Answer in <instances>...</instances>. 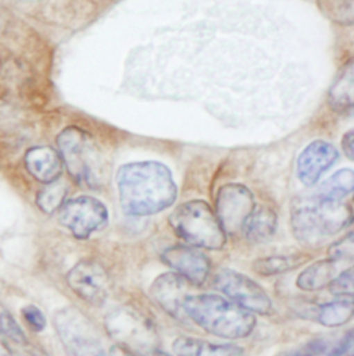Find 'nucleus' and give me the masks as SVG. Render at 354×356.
Returning <instances> with one entry per match:
<instances>
[{
    "instance_id": "nucleus-21",
    "label": "nucleus",
    "mask_w": 354,
    "mask_h": 356,
    "mask_svg": "<svg viewBox=\"0 0 354 356\" xmlns=\"http://www.w3.org/2000/svg\"><path fill=\"white\" fill-rule=\"evenodd\" d=\"M353 316V298H342L321 305L316 312V319L326 327H339L346 325Z\"/></svg>"
},
{
    "instance_id": "nucleus-2",
    "label": "nucleus",
    "mask_w": 354,
    "mask_h": 356,
    "mask_svg": "<svg viewBox=\"0 0 354 356\" xmlns=\"http://www.w3.org/2000/svg\"><path fill=\"white\" fill-rule=\"evenodd\" d=\"M183 309L187 319L206 333L221 339H245L256 326V319L251 312L214 294L188 296Z\"/></svg>"
},
{
    "instance_id": "nucleus-4",
    "label": "nucleus",
    "mask_w": 354,
    "mask_h": 356,
    "mask_svg": "<svg viewBox=\"0 0 354 356\" xmlns=\"http://www.w3.org/2000/svg\"><path fill=\"white\" fill-rule=\"evenodd\" d=\"M58 154L72 179L85 187L100 188L107 179V163L96 140L83 129L65 128L57 136Z\"/></svg>"
},
{
    "instance_id": "nucleus-5",
    "label": "nucleus",
    "mask_w": 354,
    "mask_h": 356,
    "mask_svg": "<svg viewBox=\"0 0 354 356\" xmlns=\"http://www.w3.org/2000/svg\"><path fill=\"white\" fill-rule=\"evenodd\" d=\"M169 223L178 237L196 248L217 251L226 245V233L205 201L192 200L178 205L171 213Z\"/></svg>"
},
{
    "instance_id": "nucleus-12",
    "label": "nucleus",
    "mask_w": 354,
    "mask_h": 356,
    "mask_svg": "<svg viewBox=\"0 0 354 356\" xmlns=\"http://www.w3.org/2000/svg\"><path fill=\"white\" fill-rule=\"evenodd\" d=\"M162 261L194 286H202L210 272V264L205 254L187 245H171L161 254Z\"/></svg>"
},
{
    "instance_id": "nucleus-19",
    "label": "nucleus",
    "mask_w": 354,
    "mask_h": 356,
    "mask_svg": "<svg viewBox=\"0 0 354 356\" xmlns=\"http://www.w3.org/2000/svg\"><path fill=\"white\" fill-rule=\"evenodd\" d=\"M334 276L335 262L331 259L317 261L298 276L296 286L303 291H317L327 287Z\"/></svg>"
},
{
    "instance_id": "nucleus-29",
    "label": "nucleus",
    "mask_w": 354,
    "mask_h": 356,
    "mask_svg": "<svg viewBox=\"0 0 354 356\" xmlns=\"http://www.w3.org/2000/svg\"><path fill=\"white\" fill-rule=\"evenodd\" d=\"M327 350V344L324 340H312L302 346L301 348L289 351L285 356H320Z\"/></svg>"
},
{
    "instance_id": "nucleus-36",
    "label": "nucleus",
    "mask_w": 354,
    "mask_h": 356,
    "mask_svg": "<svg viewBox=\"0 0 354 356\" xmlns=\"http://www.w3.org/2000/svg\"><path fill=\"white\" fill-rule=\"evenodd\" d=\"M0 71H1V63H0Z\"/></svg>"
},
{
    "instance_id": "nucleus-1",
    "label": "nucleus",
    "mask_w": 354,
    "mask_h": 356,
    "mask_svg": "<svg viewBox=\"0 0 354 356\" xmlns=\"http://www.w3.org/2000/svg\"><path fill=\"white\" fill-rule=\"evenodd\" d=\"M117 186L122 211L129 216H150L169 208L177 197L171 170L157 161L130 163L119 168Z\"/></svg>"
},
{
    "instance_id": "nucleus-23",
    "label": "nucleus",
    "mask_w": 354,
    "mask_h": 356,
    "mask_svg": "<svg viewBox=\"0 0 354 356\" xmlns=\"http://www.w3.org/2000/svg\"><path fill=\"white\" fill-rule=\"evenodd\" d=\"M68 193V187L65 183L60 181L58 179L47 183L37 194L36 204L37 207L47 215L54 213L61 208V205L65 202V197Z\"/></svg>"
},
{
    "instance_id": "nucleus-9",
    "label": "nucleus",
    "mask_w": 354,
    "mask_h": 356,
    "mask_svg": "<svg viewBox=\"0 0 354 356\" xmlns=\"http://www.w3.org/2000/svg\"><path fill=\"white\" fill-rule=\"evenodd\" d=\"M213 283L219 291H221L226 297L235 302V305L244 308L245 311L263 316L270 315V297L258 283H255L248 276L237 270L221 269L216 273Z\"/></svg>"
},
{
    "instance_id": "nucleus-6",
    "label": "nucleus",
    "mask_w": 354,
    "mask_h": 356,
    "mask_svg": "<svg viewBox=\"0 0 354 356\" xmlns=\"http://www.w3.org/2000/svg\"><path fill=\"white\" fill-rule=\"evenodd\" d=\"M54 329L72 356H110L94 325L76 308L67 307L54 314Z\"/></svg>"
},
{
    "instance_id": "nucleus-3",
    "label": "nucleus",
    "mask_w": 354,
    "mask_h": 356,
    "mask_svg": "<svg viewBox=\"0 0 354 356\" xmlns=\"http://www.w3.org/2000/svg\"><path fill=\"white\" fill-rule=\"evenodd\" d=\"M352 223V208L341 201H330L314 194L298 197L291 208L295 237L307 244L334 236Z\"/></svg>"
},
{
    "instance_id": "nucleus-27",
    "label": "nucleus",
    "mask_w": 354,
    "mask_h": 356,
    "mask_svg": "<svg viewBox=\"0 0 354 356\" xmlns=\"http://www.w3.org/2000/svg\"><path fill=\"white\" fill-rule=\"evenodd\" d=\"M328 286L332 296L342 297V298H352L353 297V269L352 268L346 269L339 276L334 277Z\"/></svg>"
},
{
    "instance_id": "nucleus-33",
    "label": "nucleus",
    "mask_w": 354,
    "mask_h": 356,
    "mask_svg": "<svg viewBox=\"0 0 354 356\" xmlns=\"http://www.w3.org/2000/svg\"><path fill=\"white\" fill-rule=\"evenodd\" d=\"M110 356H135L133 355V353L128 348V347H125V346H122V344H115V346H112L111 347V350H110Z\"/></svg>"
},
{
    "instance_id": "nucleus-34",
    "label": "nucleus",
    "mask_w": 354,
    "mask_h": 356,
    "mask_svg": "<svg viewBox=\"0 0 354 356\" xmlns=\"http://www.w3.org/2000/svg\"><path fill=\"white\" fill-rule=\"evenodd\" d=\"M0 356H12L11 351L8 350L6 341L3 340V337L0 336Z\"/></svg>"
},
{
    "instance_id": "nucleus-30",
    "label": "nucleus",
    "mask_w": 354,
    "mask_h": 356,
    "mask_svg": "<svg viewBox=\"0 0 354 356\" xmlns=\"http://www.w3.org/2000/svg\"><path fill=\"white\" fill-rule=\"evenodd\" d=\"M353 347V333L348 332V334L341 339L330 351L327 356H344Z\"/></svg>"
},
{
    "instance_id": "nucleus-15",
    "label": "nucleus",
    "mask_w": 354,
    "mask_h": 356,
    "mask_svg": "<svg viewBox=\"0 0 354 356\" xmlns=\"http://www.w3.org/2000/svg\"><path fill=\"white\" fill-rule=\"evenodd\" d=\"M25 167L33 178L47 184L61 177L62 160L54 149L49 146H39L26 152Z\"/></svg>"
},
{
    "instance_id": "nucleus-26",
    "label": "nucleus",
    "mask_w": 354,
    "mask_h": 356,
    "mask_svg": "<svg viewBox=\"0 0 354 356\" xmlns=\"http://www.w3.org/2000/svg\"><path fill=\"white\" fill-rule=\"evenodd\" d=\"M330 259L332 262L339 261H348L352 262L354 255V234L353 232H349L345 237L335 241L330 250H328Z\"/></svg>"
},
{
    "instance_id": "nucleus-18",
    "label": "nucleus",
    "mask_w": 354,
    "mask_h": 356,
    "mask_svg": "<svg viewBox=\"0 0 354 356\" xmlns=\"http://www.w3.org/2000/svg\"><path fill=\"white\" fill-rule=\"evenodd\" d=\"M328 102L339 113L352 111L353 108V61L345 64L330 89Z\"/></svg>"
},
{
    "instance_id": "nucleus-17",
    "label": "nucleus",
    "mask_w": 354,
    "mask_h": 356,
    "mask_svg": "<svg viewBox=\"0 0 354 356\" xmlns=\"http://www.w3.org/2000/svg\"><path fill=\"white\" fill-rule=\"evenodd\" d=\"M177 356H245V351L233 344H213L205 340L178 337L174 341Z\"/></svg>"
},
{
    "instance_id": "nucleus-20",
    "label": "nucleus",
    "mask_w": 354,
    "mask_h": 356,
    "mask_svg": "<svg viewBox=\"0 0 354 356\" xmlns=\"http://www.w3.org/2000/svg\"><path fill=\"white\" fill-rule=\"evenodd\" d=\"M354 174L352 170H341L334 174L331 178L327 179L321 186L316 190L314 195L323 200L330 201H342L346 195L353 191Z\"/></svg>"
},
{
    "instance_id": "nucleus-37",
    "label": "nucleus",
    "mask_w": 354,
    "mask_h": 356,
    "mask_svg": "<svg viewBox=\"0 0 354 356\" xmlns=\"http://www.w3.org/2000/svg\"><path fill=\"white\" fill-rule=\"evenodd\" d=\"M349 356H353V355H349Z\"/></svg>"
},
{
    "instance_id": "nucleus-28",
    "label": "nucleus",
    "mask_w": 354,
    "mask_h": 356,
    "mask_svg": "<svg viewBox=\"0 0 354 356\" xmlns=\"http://www.w3.org/2000/svg\"><path fill=\"white\" fill-rule=\"evenodd\" d=\"M21 315L25 319L31 330L39 333L46 329V318L43 312L33 304H28L21 309Z\"/></svg>"
},
{
    "instance_id": "nucleus-35",
    "label": "nucleus",
    "mask_w": 354,
    "mask_h": 356,
    "mask_svg": "<svg viewBox=\"0 0 354 356\" xmlns=\"http://www.w3.org/2000/svg\"><path fill=\"white\" fill-rule=\"evenodd\" d=\"M147 356H171L168 355V354H165V353H162V351H160V350H155V351H153L151 354H149Z\"/></svg>"
},
{
    "instance_id": "nucleus-31",
    "label": "nucleus",
    "mask_w": 354,
    "mask_h": 356,
    "mask_svg": "<svg viewBox=\"0 0 354 356\" xmlns=\"http://www.w3.org/2000/svg\"><path fill=\"white\" fill-rule=\"evenodd\" d=\"M17 356H49L40 347L26 341L21 346H17Z\"/></svg>"
},
{
    "instance_id": "nucleus-32",
    "label": "nucleus",
    "mask_w": 354,
    "mask_h": 356,
    "mask_svg": "<svg viewBox=\"0 0 354 356\" xmlns=\"http://www.w3.org/2000/svg\"><path fill=\"white\" fill-rule=\"evenodd\" d=\"M342 149L344 153L349 160H353L354 157V134L353 131H349L344 139H342Z\"/></svg>"
},
{
    "instance_id": "nucleus-22",
    "label": "nucleus",
    "mask_w": 354,
    "mask_h": 356,
    "mask_svg": "<svg viewBox=\"0 0 354 356\" xmlns=\"http://www.w3.org/2000/svg\"><path fill=\"white\" fill-rule=\"evenodd\" d=\"M307 255L291 254V255H274L267 258H260L253 264L256 273L262 276H274L285 272H291L302 266L307 261Z\"/></svg>"
},
{
    "instance_id": "nucleus-7",
    "label": "nucleus",
    "mask_w": 354,
    "mask_h": 356,
    "mask_svg": "<svg viewBox=\"0 0 354 356\" xmlns=\"http://www.w3.org/2000/svg\"><path fill=\"white\" fill-rule=\"evenodd\" d=\"M106 329L119 344L146 355L158 350V334L154 325L142 314L119 307L106 316Z\"/></svg>"
},
{
    "instance_id": "nucleus-24",
    "label": "nucleus",
    "mask_w": 354,
    "mask_h": 356,
    "mask_svg": "<svg viewBox=\"0 0 354 356\" xmlns=\"http://www.w3.org/2000/svg\"><path fill=\"white\" fill-rule=\"evenodd\" d=\"M0 336L11 341L14 346H21L28 341L24 330L19 327L17 321L8 311L3 308H0Z\"/></svg>"
},
{
    "instance_id": "nucleus-25",
    "label": "nucleus",
    "mask_w": 354,
    "mask_h": 356,
    "mask_svg": "<svg viewBox=\"0 0 354 356\" xmlns=\"http://www.w3.org/2000/svg\"><path fill=\"white\" fill-rule=\"evenodd\" d=\"M320 7L334 19L351 24L353 18V0H319Z\"/></svg>"
},
{
    "instance_id": "nucleus-10",
    "label": "nucleus",
    "mask_w": 354,
    "mask_h": 356,
    "mask_svg": "<svg viewBox=\"0 0 354 356\" xmlns=\"http://www.w3.org/2000/svg\"><path fill=\"white\" fill-rule=\"evenodd\" d=\"M67 284L85 302L101 307L111 289V280L106 268L93 259L78 262L67 275Z\"/></svg>"
},
{
    "instance_id": "nucleus-16",
    "label": "nucleus",
    "mask_w": 354,
    "mask_h": 356,
    "mask_svg": "<svg viewBox=\"0 0 354 356\" xmlns=\"http://www.w3.org/2000/svg\"><path fill=\"white\" fill-rule=\"evenodd\" d=\"M278 226L277 215L273 209L267 207H259L252 211V213L245 220L241 232L244 233L245 238L251 243H267L270 241Z\"/></svg>"
},
{
    "instance_id": "nucleus-14",
    "label": "nucleus",
    "mask_w": 354,
    "mask_h": 356,
    "mask_svg": "<svg viewBox=\"0 0 354 356\" xmlns=\"http://www.w3.org/2000/svg\"><path fill=\"white\" fill-rule=\"evenodd\" d=\"M153 300L178 322L187 319L183 304L188 297V282L175 272L158 276L150 287Z\"/></svg>"
},
{
    "instance_id": "nucleus-11",
    "label": "nucleus",
    "mask_w": 354,
    "mask_h": 356,
    "mask_svg": "<svg viewBox=\"0 0 354 356\" xmlns=\"http://www.w3.org/2000/svg\"><path fill=\"white\" fill-rule=\"evenodd\" d=\"M255 208L253 194L244 184L230 183L220 187L216 198V216L226 234L239 232Z\"/></svg>"
},
{
    "instance_id": "nucleus-13",
    "label": "nucleus",
    "mask_w": 354,
    "mask_h": 356,
    "mask_svg": "<svg viewBox=\"0 0 354 356\" xmlns=\"http://www.w3.org/2000/svg\"><path fill=\"white\" fill-rule=\"evenodd\" d=\"M338 159L339 153L331 143L314 140L305 147L298 159V178L305 186H314Z\"/></svg>"
},
{
    "instance_id": "nucleus-8",
    "label": "nucleus",
    "mask_w": 354,
    "mask_h": 356,
    "mask_svg": "<svg viewBox=\"0 0 354 356\" xmlns=\"http://www.w3.org/2000/svg\"><path fill=\"white\" fill-rule=\"evenodd\" d=\"M58 220L74 237L85 240L107 225L108 211L100 200L81 195L61 205L58 209Z\"/></svg>"
}]
</instances>
